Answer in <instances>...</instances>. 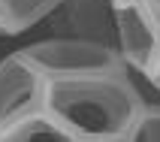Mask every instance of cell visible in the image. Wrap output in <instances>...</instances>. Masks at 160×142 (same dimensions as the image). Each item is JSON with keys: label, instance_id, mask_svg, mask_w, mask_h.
<instances>
[{"label": "cell", "instance_id": "obj_5", "mask_svg": "<svg viewBox=\"0 0 160 142\" xmlns=\"http://www.w3.org/2000/svg\"><path fill=\"white\" fill-rule=\"evenodd\" d=\"M48 21H54L58 36L94 39L118 48L115 43V0H63V6Z\"/></svg>", "mask_w": 160, "mask_h": 142}, {"label": "cell", "instance_id": "obj_10", "mask_svg": "<svg viewBox=\"0 0 160 142\" xmlns=\"http://www.w3.org/2000/svg\"><path fill=\"white\" fill-rule=\"evenodd\" d=\"M145 82H148V85H151V88L160 94V61H157V67H154V70L148 73V76H145Z\"/></svg>", "mask_w": 160, "mask_h": 142}, {"label": "cell", "instance_id": "obj_7", "mask_svg": "<svg viewBox=\"0 0 160 142\" xmlns=\"http://www.w3.org/2000/svg\"><path fill=\"white\" fill-rule=\"evenodd\" d=\"M0 142H79L67 127L52 118L45 109L18 118L15 124L0 130Z\"/></svg>", "mask_w": 160, "mask_h": 142}, {"label": "cell", "instance_id": "obj_6", "mask_svg": "<svg viewBox=\"0 0 160 142\" xmlns=\"http://www.w3.org/2000/svg\"><path fill=\"white\" fill-rule=\"evenodd\" d=\"M63 6V0H0V36H18L42 24Z\"/></svg>", "mask_w": 160, "mask_h": 142}, {"label": "cell", "instance_id": "obj_4", "mask_svg": "<svg viewBox=\"0 0 160 142\" xmlns=\"http://www.w3.org/2000/svg\"><path fill=\"white\" fill-rule=\"evenodd\" d=\"M115 43L130 73L148 76L160 61V30L139 0H115Z\"/></svg>", "mask_w": 160, "mask_h": 142}, {"label": "cell", "instance_id": "obj_8", "mask_svg": "<svg viewBox=\"0 0 160 142\" xmlns=\"http://www.w3.org/2000/svg\"><path fill=\"white\" fill-rule=\"evenodd\" d=\"M127 142H160V103H145L136 115L130 130L124 133Z\"/></svg>", "mask_w": 160, "mask_h": 142}, {"label": "cell", "instance_id": "obj_1", "mask_svg": "<svg viewBox=\"0 0 160 142\" xmlns=\"http://www.w3.org/2000/svg\"><path fill=\"white\" fill-rule=\"evenodd\" d=\"M148 100L127 67L45 82V112L79 142L124 136Z\"/></svg>", "mask_w": 160, "mask_h": 142}, {"label": "cell", "instance_id": "obj_3", "mask_svg": "<svg viewBox=\"0 0 160 142\" xmlns=\"http://www.w3.org/2000/svg\"><path fill=\"white\" fill-rule=\"evenodd\" d=\"M45 106V76L21 48L0 58V130Z\"/></svg>", "mask_w": 160, "mask_h": 142}, {"label": "cell", "instance_id": "obj_2", "mask_svg": "<svg viewBox=\"0 0 160 142\" xmlns=\"http://www.w3.org/2000/svg\"><path fill=\"white\" fill-rule=\"evenodd\" d=\"M21 52L33 61V67L45 76V82L127 67L118 48H112V45L94 43V39H76V36H58V33L21 45Z\"/></svg>", "mask_w": 160, "mask_h": 142}, {"label": "cell", "instance_id": "obj_9", "mask_svg": "<svg viewBox=\"0 0 160 142\" xmlns=\"http://www.w3.org/2000/svg\"><path fill=\"white\" fill-rule=\"evenodd\" d=\"M139 3H142V6H145V12L151 15L154 27L160 30V0H139Z\"/></svg>", "mask_w": 160, "mask_h": 142}, {"label": "cell", "instance_id": "obj_11", "mask_svg": "<svg viewBox=\"0 0 160 142\" xmlns=\"http://www.w3.org/2000/svg\"><path fill=\"white\" fill-rule=\"evenodd\" d=\"M85 142H127L124 136H112V139H85Z\"/></svg>", "mask_w": 160, "mask_h": 142}]
</instances>
